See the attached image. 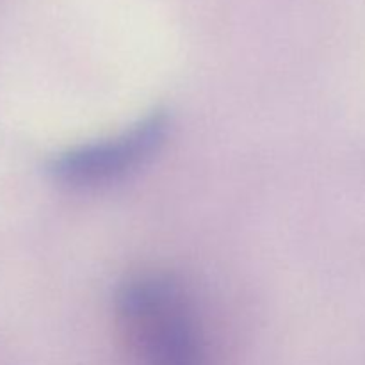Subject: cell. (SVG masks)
Returning <instances> with one entry per match:
<instances>
[{
	"label": "cell",
	"mask_w": 365,
	"mask_h": 365,
	"mask_svg": "<svg viewBox=\"0 0 365 365\" xmlns=\"http://www.w3.org/2000/svg\"><path fill=\"white\" fill-rule=\"evenodd\" d=\"M116 317L139 365H205L191 299L170 274L128 278L116 294Z\"/></svg>",
	"instance_id": "cell-1"
},
{
	"label": "cell",
	"mask_w": 365,
	"mask_h": 365,
	"mask_svg": "<svg viewBox=\"0 0 365 365\" xmlns=\"http://www.w3.org/2000/svg\"><path fill=\"white\" fill-rule=\"evenodd\" d=\"M168 118L153 113L103 141L75 146L56 157L52 173L71 187H98L120 180L150 159L164 143Z\"/></svg>",
	"instance_id": "cell-2"
}]
</instances>
